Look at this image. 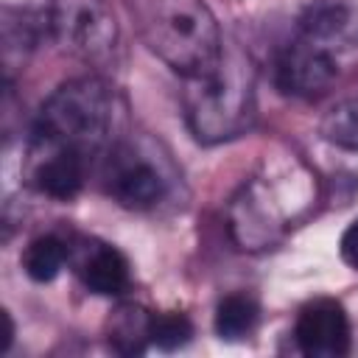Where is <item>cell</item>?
<instances>
[{
	"label": "cell",
	"mask_w": 358,
	"mask_h": 358,
	"mask_svg": "<svg viewBox=\"0 0 358 358\" xmlns=\"http://www.w3.org/2000/svg\"><path fill=\"white\" fill-rule=\"evenodd\" d=\"M148 336H151V344L171 352V350H179L190 341L193 336V324L185 313H151V327H148Z\"/></svg>",
	"instance_id": "9a60e30c"
},
{
	"label": "cell",
	"mask_w": 358,
	"mask_h": 358,
	"mask_svg": "<svg viewBox=\"0 0 358 358\" xmlns=\"http://www.w3.org/2000/svg\"><path fill=\"white\" fill-rule=\"evenodd\" d=\"M70 260V246L56 235L34 238L22 252V271L34 282H50Z\"/></svg>",
	"instance_id": "4fadbf2b"
},
{
	"label": "cell",
	"mask_w": 358,
	"mask_h": 358,
	"mask_svg": "<svg viewBox=\"0 0 358 358\" xmlns=\"http://www.w3.org/2000/svg\"><path fill=\"white\" fill-rule=\"evenodd\" d=\"M3 316H6V336H3V352H6L8 344H11V338H14V322H11L8 313H3Z\"/></svg>",
	"instance_id": "e0dca14e"
},
{
	"label": "cell",
	"mask_w": 358,
	"mask_h": 358,
	"mask_svg": "<svg viewBox=\"0 0 358 358\" xmlns=\"http://www.w3.org/2000/svg\"><path fill=\"white\" fill-rule=\"evenodd\" d=\"M87 157L62 151V148H42V145H28L25 151V182L56 201H67L81 193L84 179H87Z\"/></svg>",
	"instance_id": "9c48e42d"
},
{
	"label": "cell",
	"mask_w": 358,
	"mask_h": 358,
	"mask_svg": "<svg viewBox=\"0 0 358 358\" xmlns=\"http://www.w3.org/2000/svg\"><path fill=\"white\" fill-rule=\"evenodd\" d=\"M338 252H341V260L358 271V218L350 221V227L341 232V241H338Z\"/></svg>",
	"instance_id": "2e32d148"
},
{
	"label": "cell",
	"mask_w": 358,
	"mask_h": 358,
	"mask_svg": "<svg viewBox=\"0 0 358 358\" xmlns=\"http://www.w3.org/2000/svg\"><path fill=\"white\" fill-rule=\"evenodd\" d=\"M117 95L98 76H78L59 84L39 106L28 145L62 148L95 157L117 126Z\"/></svg>",
	"instance_id": "7a4b0ae2"
},
{
	"label": "cell",
	"mask_w": 358,
	"mask_h": 358,
	"mask_svg": "<svg viewBox=\"0 0 358 358\" xmlns=\"http://www.w3.org/2000/svg\"><path fill=\"white\" fill-rule=\"evenodd\" d=\"M103 190L126 210H154L171 193V176L162 162L137 143H117L109 148L101 168Z\"/></svg>",
	"instance_id": "52a82bcc"
},
{
	"label": "cell",
	"mask_w": 358,
	"mask_h": 358,
	"mask_svg": "<svg viewBox=\"0 0 358 358\" xmlns=\"http://www.w3.org/2000/svg\"><path fill=\"white\" fill-rule=\"evenodd\" d=\"M45 36L67 56L103 64L117 53L120 25L109 0H45Z\"/></svg>",
	"instance_id": "5b68a950"
},
{
	"label": "cell",
	"mask_w": 358,
	"mask_h": 358,
	"mask_svg": "<svg viewBox=\"0 0 358 358\" xmlns=\"http://www.w3.org/2000/svg\"><path fill=\"white\" fill-rule=\"evenodd\" d=\"M185 120L190 134L204 143H227L255 123V70L241 53H227L210 70L185 78Z\"/></svg>",
	"instance_id": "277c9868"
},
{
	"label": "cell",
	"mask_w": 358,
	"mask_h": 358,
	"mask_svg": "<svg viewBox=\"0 0 358 358\" xmlns=\"http://www.w3.org/2000/svg\"><path fill=\"white\" fill-rule=\"evenodd\" d=\"M358 59V20L336 0L310 6L299 17L296 36L277 53L274 84L291 98L330 92Z\"/></svg>",
	"instance_id": "6da1fadb"
},
{
	"label": "cell",
	"mask_w": 358,
	"mask_h": 358,
	"mask_svg": "<svg viewBox=\"0 0 358 358\" xmlns=\"http://www.w3.org/2000/svg\"><path fill=\"white\" fill-rule=\"evenodd\" d=\"M76 271H78L81 282L92 294H101V296H117L131 282L126 255L120 249H115L109 243H98V241H90L81 246V252L76 257Z\"/></svg>",
	"instance_id": "30bf717a"
},
{
	"label": "cell",
	"mask_w": 358,
	"mask_h": 358,
	"mask_svg": "<svg viewBox=\"0 0 358 358\" xmlns=\"http://www.w3.org/2000/svg\"><path fill=\"white\" fill-rule=\"evenodd\" d=\"M260 319V308L249 294H229L215 308V336L224 341H241L246 338Z\"/></svg>",
	"instance_id": "7c38bea8"
},
{
	"label": "cell",
	"mask_w": 358,
	"mask_h": 358,
	"mask_svg": "<svg viewBox=\"0 0 358 358\" xmlns=\"http://www.w3.org/2000/svg\"><path fill=\"white\" fill-rule=\"evenodd\" d=\"M151 313L140 305H120L109 319V344L115 352L137 355L151 344Z\"/></svg>",
	"instance_id": "8fae6325"
},
{
	"label": "cell",
	"mask_w": 358,
	"mask_h": 358,
	"mask_svg": "<svg viewBox=\"0 0 358 358\" xmlns=\"http://www.w3.org/2000/svg\"><path fill=\"white\" fill-rule=\"evenodd\" d=\"M282 176L260 173L249 179L229 201V235L241 249H266L282 238L288 224L305 210L302 204L280 201L285 196Z\"/></svg>",
	"instance_id": "8992f818"
},
{
	"label": "cell",
	"mask_w": 358,
	"mask_h": 358,
	"mask_svg": "<svg viewBox=\"0 0 358 358\" xmlns=\"http://www.w3.org/2000/svg\"><path fill=\"white\" fill-rule=\"evenodd\" d=\"M294 341L299 352L310 358H341L350 352L352 330L350 316L336 299H313L308 302L294 324Z\"/></svg>",
	"instance_id": "ba28073f"
},
{
	"label": "cell",
	"mask_w": 358,
	"mask_h": 358,
	"mask_svg": "<svg viewBox=\"0 0 358 358\" xmlns=\"http://www.w3.org/2000/svg\"><path fill=\"white\" fill-rule=\"evenodd\" d=\"M319 131L327 143L347 151H358V92L330 106V112L319 123Z\"/></svg>",
	"instance_id": "5bb4252c"
},
{
	"label": "cell",
	"mask_w": 358,
	"mask_h": 358,
	"mask_svg": "<svg viewBox=\"0 0 358 358\" xmlns=\"http://www.w3.org/2000/svg\"><path fill=\"white\" fill-rule=\"evenodd\" d=\"M143 45L173 73L190 78L224 56V36L204 0H131Z\"/></svg>",
	"instance_id": "3957f363"
}]
</instances>
